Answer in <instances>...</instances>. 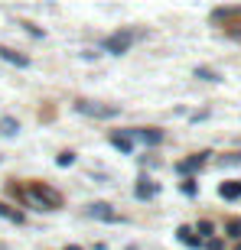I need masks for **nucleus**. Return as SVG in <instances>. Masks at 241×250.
I'll list each match as a JSON object with an SVG mask.
<instances>
[{
  "label": "nucleus",
  "mask_w": 241,
  "mask_h": 250,
  "mask_svg": "<svg viewBox=\"0 0 241 250\" xmlns=\"http://www.w3.org/2000/svg\"><path fill=\"white\" fill-rule=\"evenodd\" d=\"M75 111L85 114V117H95V121H108V117H118L120 107H108V104H98V101H78Z\"/></svg>",
  "instance_id": "obj_1"
},
{
  "label": "nucleus",
  "mask_w": 241,
  "mask_h": 250,
  "mask_svg": "<svg viewBox=\"0 0 241 250\" xmlns=\"http://www.w3.org/2000/svg\"><path fill=\"white\" fill-rule=\"evenodd\" d=\"M26 198H36L43 211H52V208H59V205H62L59 192H52V188H46V186H29L26 188Z\"/></svg>",
  "instance_id": "obj_2"
},
{
  "label": "nucleus",
  "mask_w": 241,
  "mask_h": 250,
  "mask_svg": "<svg viewBox=\"0 0 241 250\" xmlns=\"http://www.w3.org/2000/svg\"><path fill=\"white\" fill-rule=\"evenodd\" d=\"M130 46H134V33H130V29H118V33L108 36V42H104V49H108L111 56H124Z\"/></svg>",
  "instance_id": "obj_3"
},
{
  "label": "nucleus",
  "mask_w": 241,
  "mask_h": 250,
  "mask_svg": "<svg viewBox=\"0 0 241 250\" xmlns=\"http://www.w3.org/2000/svg\"><path fill=\"white\" fill-rule=\"evenodd\" d=\"M130 137L144 140L147 146H157V143H163V130H153V127H140V130H130Z\"/></svg>",
  "instance_id": "obj_4"
},
{
  "label": "nucleus",
  "mask_w": 241,
  "mask_h": 250,
  "mask_svg": "<svg viewBox=\"0 0 241 250\" xmlns=\"http://www.w3.org/2000/svg\"><path fill=\"white\" fill-rule=\"evenodd\" d=\"M88 214H92V218H98V221H120V214L114 211L111 205H104V202L92 205V208H88Z\"/></svg>",
  "instance_id": "obj_5"
},
{
  "label": "nucleus",
  "mask_w": 241,
  "mask_h": 250,
  "mask_svg": "<svg viewBox=\"0 0 241 250\" xmlns=\"http://www.w3.org/2000/svg\"><path fill=\"white\" fill-rule=\"evenodd\" d=\"M0 59L10 65H17V68H26L29 65V56H20L17 49H7V46H0Z\"/></svg>",
  "instance_id": "obj_6"
},
{
  "label": "nucleus",
  "mask_w": 241,
  "mask_h": 250,
  "mask_svg": "<svg viewBox=\"0 0 241 250\" xmlns=\"http://www.w3.org/2000/svg\"><path fill=\"white\" fill-rule=\"evenodd\" d=\"M218 195H222V198H228V202L241 198V182H222V186H218Z\"/></svg>",
  "instance_id": "obj_7"
},
{
  "label": "nucleus",
  "mask_w": 241,
  "mask_h": 250,
  "mask_svg": "<svg viewBox=\"0 0 241 250\" xmlns=\"http://www.w3.org/2000/svg\"><path fill=\"white\" fill-rule=\"evenodd\" d=\"M0 133H3V137H17V133H20V124L13 121V117H0Z\"/></svg>",
  "instance_id": "obj_8"
},
{
  "label": "nucleus",
  "mask_w": 241,
  "mask_h": 250,
  "mask_svg": "<svg viewBox=\"0 0 241 250\" xmlns=\"http://www.w3.org/2000/svg\"><path fill=\"white\" fill-rule=\"evenodd\" d=\"M176 237H179V244H186V247H199V237L193 234V228H179Z\"/></svg>",
  "instance_id": "obj_9"
},
{
  "label": "nucleus",
  "mask_w": 241,
  "mask_h": 250,
  "mask_svg": "<svg viewBox=\"0 0 241 250\" xmlns=\"http://www.w3.org/2000/svg\"><path fill=\"white\" fill-rule=\"evenodd\" d=\"M195 78H202V82H222V75L215 72V68H205V65L195 68Z\"/></svg>",
  "instance_id": "obj_10"
},
{
  "label": "nucleus",
  "mask_w": 241,
  "mask_h": 250,
  "mask_svg": "<svg viewBox=\"0 0 241 250\" xmlns=\"http://www.w3.org/2000/svg\"><path fill=\"white\" fill-rule=\"evenodd\" d=\"M205 156H209V153H199V156H193L189 163H179V172H193V169H199L205 163Z\"/></svg>",
  "instance_id": "obj_11"
},
{
  "label": "nucleus",
  "mask_w": 241,
  "mask_h": 250,
  "mask_svg": "<svg viewBox=\"0 0 241 250\" xmlns=\"http://www.w3.org/2000/svg\"><path fill=\"white\" fill-rule=\"evenodd\" d=\"M0 218H7V221H13V224L23 221V214H20V211H10V208H7L3 202H0Z\"/></svg>",
  "instance_id": "obj_12"
},
{
  "label": "nucleus",
  "mask_w": 241,
  "mask_h": 250,
  "mask_svg": "<svg viewBox=\"0 0 241 250\" xmlns=\"http://www.w3.org/2000/svg\"><path fill=\"white\" fill-rule=\"evenodd\" d=\"M111 143L120 149V153H134V143H130V140H124V137H111Z\"/></svg>",
  "instance_id": "obj_13"
},
{
  "label": "nucleus",
  "mask_w": 241,
  "mask_h": 250,
  "mask_svg": "<svg viewBox=\"0 0 241 250\" xmlns=\"http://www.w3.org/2000/svg\"><path fill=\"white\" fill-rule=\"evenodd\" d=\"M75 163V153H62V156H59V166H72Z\"/></svg>",
  "instance_id": "obj_14"
},
{
  "label": "nucleus",
  "mask_w": 241,
  "mask_h": 250,
  "mask_svg": "<svg viewBox=\"0 0 241 250\" xmlns=\"http://www.w3.org/2000/svg\"><path fill=\"white\" fill-rule=\"evenodd\" d=\"M183 192L186 195H195V182H183Z\"/></svg>",
  "instance_id": "obj_15"
},
{
  "label": "nucleus",
  "mask_w": 241,
  "mask_h": 250,
  "mask_svg": "<svg viewBox=\"0 0 241 250\" xmlns=\"http://www.w3.org/2000/svg\"><path fill=\"white\" fill-rule=\"evenodd\" d=\"M228 231H232V234H235V237H241V224H238V221H235V224H232V228H228Z\"/></svg>",
  "instance_id": "obj_16"
},
{
  "label": "nucleus",
  "mask_w": 241,
  "mask_h": 250,
  "mask_svg": "<svg viewBox=\"0 0 241 250\" xmlns=\"http://www.w3.org/2000/svg\"><path fill=\"white\" fill-rule=\"evenodd\" d=\"M62 250H82V247H78V244H69V247H62Z\"/></svg>",
  "instance_id": "obj_17"
},
{
  "label": "nucleus",
  "mask_w": 241,
  "mask_h": 250,
  "mask_svg": "<svg viewBox=\"0 0 241 250\" xmlns=\"http://www.w3.org/2000/svg\"><path fill=\"white\" fill-rule=\"evenodd\" d=\"M235 250H241V244H238V247H235Z\"/></svg>",
  "instance_id": "obj_18"
},
{
  "label": "nucleus",
  "mask_w": 241,
  "mask_h": 250,
  "mask_svg": "<svg viewBox=\"0 0 241 250\" xmlns=\"http://www.w3.org/2000/svg\"><path fill=\"white\" fill-rule=\"evenodd\" d=\"M127 250H137V247H127Z\"/></svg>",
  "instance_id": "obj_19"
}]
</instances>
